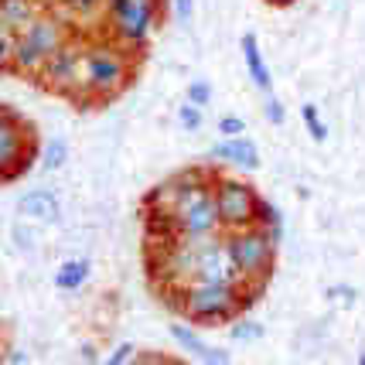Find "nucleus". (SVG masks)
Here are the masks:
<instances>
[{
	"label": "nucleus",
	"instance_id": "nucleus-1",
	"mask_svg": "<svg viewBox=\"0 0 365 365\" xmlns=\"http://www.w3.org/2000/svg\"><path fill=\"white\" fill-rule=\"evenodd\" d=\"M133 79L130 51L116 41H86L82 48V89L76 106L89 110L96 103H110L123 93Z\"/></svg>",
	"mask_w": 365,
	"mask_h": 365
},
{
	"label": "nucleus",
	"instance_id": "nucleus-2",
	"mask_svg": "<svg viewBox=\"0 0 365 365\" xmlns=\"http://www.w3.org/2000/svg\"><path fill=\"white\" fill-rule=\"evenodd\" d=\"M76 34V28L58 11H38V14L11 34V72L24 79H38L41 65Z\"/></svg>",
	"mask_w": 365,
	"mask_h": 365
},
{
	"label": "nucleus",
	"instance_id": "nucleus-3",
	"mask_svg": "<svg viewBox=\"0 0 365 365\" xmlns=\"http://www.w3.org/2000/svg\"><path fill=\"white\" fill-rule=\"evenodd\" d=\"M34 160H38V137L31 120H24L14 106L0 103V185L24 178Z\"/></svg>",
	"mask_w": 365,
	"mask_h": 365
},
{
	"label": "nucleus",
	"instance_id": "nucleus-4",
	"mask_svg": "<svg viewBox=\"0 0 365 365\" xmlns=\"http://www.w3.org/2000/svg\"><path fill=\"white\" fill-rule=\"evenodd\" d=\"M106 17H110V34L116 45L127 51L143 48L158 28V0H106Z\"/></svg>",
	"mask_w": 365,
	"mask_h": 365
},
{
	"label": "nucleus",
	"instance_id": "nucleus-5",
	"mask_svg": "<svg viewBox=\"0 0 365 365\" xmlns=\"http://www.w3.org/2000/svg\"><path fill=\"white\" fill-rule=\"evenodd\" d=\"M242 287L236 284H185V301L181 311L198 324H222V321L236 318L239 307L246 301L239 297Z\"/></svg>",
	"mask_w": 365,
	"mask_h": 365
},
{
	"label": "nucleus",
	"instance_id": "nucleus-6",
	"mask_svg": "<svg viewBox=\"0 0 365 365\" xmlns=\"http://www.w3.org/2000/svg\"><path fill=\"white\" fill-rule=\"evenodd\" d=\"M229 242V253H232V263L242 280H259L273 270V253H277V242H273L263 229L256 225H246V229H236L225 236Z\"/></svg>",
	"mask_w": 365,
	"mask_h": 365
},
{
	"label": "nucleus",
	"instance_id": "nucleus-7",
	"mask_svg": "<svg viewBox=\"0 0 365 365\" xmlns=\"http://www.w3.org/2000/svg\"><path fill=\"white\" fill-rule=\"evenodd\" d=\"M82 48H86V38H82V34H72V38L41 65V72H38L34 82H41L48 93L65 96V99L76 103V96H79V89H82Z\"/></svg>",
	"mask_w": 365,
	"mask_h": 365
},
{
	"label": "nucleus",
	"instance_id": "nucleus-8",
	"mask_svg": "<svg viewBox=\"0 0 365 365\" xmlns=\"http://www.w3.org/2000/svg\"><path fill=\"white\" fill-rule=\"evenodd\" d=\"M212 202H215V212H219V225L225 232H236V229L253 225L259 195L239 178H222V181L212 185Z\"/></svg>",
	"mask_w": 365,
	"mask_h": 365
},
{
	"label": "nucleus",
	"instance_id": "nucleus-9",
	"mask_svg": "<svg viewBox=\"0 0 365 365\" xmlns=\"http://www.w3.org/2000/svg\"><path fill=\"white\" fill-rule=\"evenodd\" d=\"M188 284H236V287L246 284L239 277L236 263H232V253H229L225 239L208 236L195 242V267H191Z\"/></svg>",
	"mask_w": 365,
	"mask_h": 365
},
{
	"label": "nucleus",
	"instance_id": "nucleus-10",
	"mask_svg": "<svg viewBox=\"0 0 365 365\" xmlns=\"http://www.w3.org/2000/svg\"><path fill=\"white\" fill-rule=\"evenodd\" d=\"M208 158L219 160V164L242 168V171H259V147H256L246 133H242V137H232V140L215 143V147L208 150Z\"/></svg>",
	"mask_w": 365,
	"mask_h": 365
},
{
	"label": "nucleus",
	"instance_id": "nucleus-11",
	"mask_svg": "<svg viewBox=\"0 0 365 365\" xmlns=\"http://www.w3.org/2000/svg\"><path fill=\"white\" fill-rule=\"evenodd\" d=\"M239 48H242V62H246V72H250L253 86L259 89V93H273L270 65H267V58H263L259 38H256L253 31H246V34H242V41H239Z\"/></svg>",
	"mask_w": 365,
	"mask_h": 365
},
{
	"label": "nucleus",
	"instance_id": "nucleus-12",
	"mask_svg": "<svg viewBox=\"0 0 365 365\" xmlns=\"http://www.w3.org/2000/svg\"><path fill=\"white\" fill-rule=\"evenodd\" d=\"M17 212H21L24 219H34V222H58L62 205H58V198L48 188H34V191H28V195H21Z\"/></svg>",
	"mask_w": 365,
	"mask_h": 365
},
{
	"label": "nucleus",
	"instance_id": "nucleus-13",
	"mask_svg": "<svg viewBox=\"0 0 365 365\" xmlns=\"http://www.w3.org/2000/svg\"><path fill=\"white\" fill-rule=\"evenodd\" d=\"M171 334H175L178 345H181L185 351H191L198 362H205V365H229V351L215 349V345H208V341H202V338L191 331L188 324H171Z\"/></svg>",
	"mask_w": 365,
	"mask_h": 365
},
{
	"label": "nucleus",
	"instance_id": "nucleus-14",
	"mask_svg": "<svg viewBox=\"0 0 365 365\" xmlns=\"http://www.w3.org/2000/svg\"><path fill=\"white\" fill-rule=\"evenodd\" d=\"M38 11H45L41 0H0V31H21Z\"/></svg>",
	"mask_w": 365,
	"mask_h": 365
},
{
	"label": "nucleus",
	"instance_id": "nucleus-15",
	"mask_svg": "<svg viewBox=\"0 0 365 365\" xmlns=\"http://www.w3.org/2000/svg\"><path fill=\"white\" fill-rule=\"evenodd\" d=\"M89 259H65L62 267L55 270V287L65 290V294H72V290H79L86 280H89Z\"/></svg>",
	"mask_w": 365,
	"mask_h": 365
},
{
	"label": "nucleus",
	"instance_id": "nucleus-16",
	"mask_svg": "<svg viewBox=\"0 0 365 365\" xmlns=\"http://www.w3.org/2000/svg\"><path fill=\"white\" fill-rule=\"evenodd\" d=\"M253 225H256V229H263V232H267L273 242H280V236H284V222H280V212H277V205L263 202V198H259V205H256Z\"/></svg>",
	"mask_w": 365,
	"mask_h": 365
},
{
	"label": "nucleus",
	"instance_id": "nucleus-17",
	"mask_svg": "<svg viewBox=\"0 0 365 365\" xmlns=\"http://www.w3.org/2000/svg\"><path fill=\"white\" fill-rule=\"evenodd\" d=\"M65 160H68V143L62 137H55V140L45 143V150H41V164H45L48 171H58Z\"/></svg>",
	"mask_w": 365,
	"mask_h": 365
},
{
	"label": "nucleus",
	"instance_id": "nucleus-18",
	"mask_svg": "<svg viewBox=\"0 0 365 365\" xmlns=\"http://www.w3.org/2000/svg\"><path fill=\"white\" fill-rule=\"evenodd\" d=\"M301 116H304V127H307V133H311V140L314 143H324V137H328V127H324V120L318 116V106L314 103H307L301 110Z\"/></svg>",
	"mask_w": 365,
	"mask_h": 365
},
{
	"label": "nucleus",
	"instance_id": "nucleus-19",
	"mask_svg": "<svg viewBox=\"0 0 365 365\" xmlns=\"http://www.w3.org/2000/svg\"><path fill=\"white\" fill-rule=\"evenodd\" d=\"M188 103L191 106H208L212 103V86H208L205 79H195V82H188Z\"/></svg>",
	"mask_w": 365,
	"mask_h": 365
},
{
	"label": "nucleus",
	"instance_id": "nucleus-20",
	"mask_svg": "<svg viewBox=\"0 0 365 365\" xmlns=\"http://www.w3.org/2000/svg\"><path fill=\"white\" fill-rule=\"evenodd\" d=\"M178 123H181L185 130H198L202 123H205V116H202V110H198V106L185 103V106H178Z\"/></svg>",
	"mask_w": 365,
	"mask_h": 365
},
{
	"label": "nucleus",
	"instance_id": "nucleus-21",
	"mask_svg": "<svg viewBox=\"0 0 365 365\" xmlns=\"http://www.w3.org/2000/svg\"><path fill=\"white\" fill-rule=\"evenodd\" d=\"M263 113H267V120H270L273 127H284V123H287V110H284V103H280V99H277L273 93H267Z\"/></svg>",
	"mask_w": 365,
	"mask_h": 365
},
{
	"label": "nucleus",
	"instance_id": "nucleus-22",
	"mask_svg": "<svg viewBox=\"0 0 365 365\" xmlns=\"http://www.w3.org/2000/svg\"><path fill=\"white\" fill-rule=\"evenodd\" d=\"M215 130L222 133V140H232V137H242L246 133V123H242V116H222Z\"/></svg>",
	"mask_w": 365,
	"mask_h": 365
},
{
	"label": "nucleus",
	"instance_id": "nucleus-23",
	"mask_svg": "<svg viewBox=\"0 0 365 365\" xmlns=\"http://www.w3.org/2000/svg\"><path fill=\"white\" fill-rule=\"evenodd\" d=\"M263 334V328L256 324V321H236V328H232V338L236 341H256Z\"/></svg>",
	"mask_w": 365,
	"mask_h": 365
},
{
	"label": "nucleus",
	"instance_id": "nucleus-24",
	"mask_svg": "<svg viewBox=\"0 0 365 365\" xmlns=\"http://www.w3.org/2000/svg\"><path fill=\"white\" fill-rule=\"evenodd\" d=\"M0 72H11V34L0 31Z\"/></svg>",
	"mask_w": 365,
	"mask_h": 365
},
{
	"label": "nucleus",
	"instance_id": "nucleus-25",
	"mask_svg": "<svg viewBox=\"0 0 365 365\" xmlns=\"http://www.w3.org/2000/svg\"><path fill=\"white\" fill-rule=\"evenodd\" d=\"M133 351H137L133 345H120V349L113 351V355H110V359H106L103 365H127L130 359H133Z\"/></svg>",
	"mask_w": 365,
	"mask_h": 365
},
{
	"label": "nucleus",
	"instance_id": "nucleus-26",
	"mask_svg": "<svg viewBox=\"0 0 365 365\" xmlns=\"http://www.w3.org/2000/svg\"><path fill=\"white\" fill-rule=\"evenodd\" d=\"M175 14H178V21H188L191 17V0H175Z\"/></svg>",
	"mask_w": 365,
	"mask_h": 365
},
{
	"label": "nucleus",
	"instance_id": "nucleus-27",
	"mask_svg": "<svg viewBox=\"0 0 365 365\" xmlns=\"http://www.w3.org/2000/svg\"><path fill=\"white\" fill-rule=\"evenodd\" d=\"M140 365H171L168 359H147V362H140Z\"/></svg>",
	"mask_w": 365,
	"mask_h": 365
},
{
	"label": "nucleus",
	"instance_id": "nucleus-28",
	"mask_svg": "<svg viewBox=\"0 0 365 365\" xmlns=\"http://www.w3.org/2000/svg\"><path fill=\"white\" fill-rule=\"evenodd\" d=\"M267 4H273V7H290L294 0H267Z\"/></svg>",
	"mask_w": 365,
	"mask_h": 365
},
{
	"label": "nucleus",
	"instance_id": "nucleus-29",
	"mask_svg": "<svg viewBox=\"0 0 365 365\" xmlns=\"http://www.w3.org/2000/svg\"><path fill=\"white\" fill-rule=\"evenodd\" d=\"M359 365H365V355H362V359H359Z\"/></svg>",
	"mask_w": 365,
	"mask_h": 365
},
{
	"label": "nucleus",
	"instance_id": "nucleus-30",
	"mask_svg": "<svg viewBox=\"0 0 365 365\" xmlns=\"http://www.w3.org/2000/svg\"><path fill=\"white\" fill-rule=\"evenodd\" d=\"M41 4H45V0H41Z\"/></svg>",
	"mask_w": 365,
	"mask_h": 365
},
{
	"label": "nucleus",
	"instance_id": "nucleus-31",
	"mask_svg": "<svg viewBox=\"0 0 365 365\" xmlns=\"http://www.w3.org/2000/svg\"><path fill=\"white\" fill-rule=\"evenodd\" d=\"M127 365H130V362H127Z\"/></svg>",
	"mask_w": 365,
	"mask_h": 365
}]
</instances>
